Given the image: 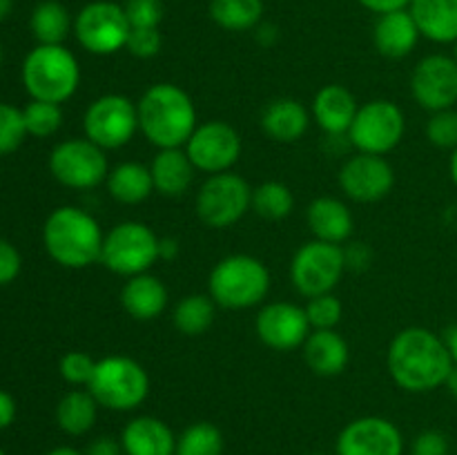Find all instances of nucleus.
Here are the masks:
<instances>
[{"instance_id": "obj_10", "label": "nucleus", "mask_w": 457, "mask_h": 455, "mask_svg": "<svg viewBox=\"0 0 457 455\" xmlns=\"http://www.w3.org/2000/svg\"><path fill=\"white\" fill-rule=\"evenodd\" d=\"M129 22L123 4L112 0L87 3L74 18V36L85 52L94 56H112L125 49Z\"/></svg>"}, {"instance_id": "obj_54", "label": "nucleus", "mask_w": 457, "mask_h": 455, "mask_svg": "<svg viewBox=\"0 0 457 455\" xmlns=\"http://www.w3.org/2000/svg\"><path fill=\"white\" fill-rule=\"evenodd\" d=\"M12 9H13V0H0V22L12 13Z\"/></svg>"}, {"instance_id": "obj_22", "label": "nucleus", "mask_w": 457, "mask_h": 455, "mask_svg": "<svg viewBox=\"0 0 457 455\" xmlns=\"http://www.w3.org/2000/svg\"><path fill=\"white\" fill-rule=\"evenodd\" d=\"M420 36L422 34H420L409 9L382 13V16H378V22L373 27L375 47L382 56L393 58V61L409 56L415 45H418Z\"/></svg>"}, {"instance_id": "obj_31", "label": "nucleus", "mask_w": 457, "mask_h": 455, "mask_svg": "<svg viewBox=\"0 0 457 455\" xmlns=\"http://www.w3.org/2000/svg\"><path fill=\"white\" fill-rule=\"evenodd\" d=\"M208 12L226 31L257 29L263 18V0H210Z\"/></svg>"}, {"instance_id": "obj_49", "label": "nucleus", "mask_w": 457, "mask_h": 455, "mask_svg": "<svg viewBox=\"0 0 457 455\" xmlns=\"http://www.w3.org/2000/svg\"><path fill=\"white\" fill-rule=\"evenodd\" d=\"M159 254H161V261H172V259L179 254V241L172 239V236H163L159 245Z\"/></svg>"}, {"instance_id": "obj_8", "label": "nucleus", "mask_w": 457, "mask_h": 455, "mask_svg": "<svg viewBox=\"0 0 457 455\" xmlns=\"http://www.w3.org/2000/svg\"><path fill=\"white\" fill-rule=\"evenodd\" d=\"M404 132L406 119L402 107L386 98H378L360 105L346 136L357 152L386 156L400 145Z\"/></svg>"}, {"instance_id": "obj_15", "label": "nucleus", "mask_w": 457, "mask_h": 455, "mask_svg": "<svg viewBox=\"0 0 457 455\" xmlns=\"http://www.w3.org/2000/svg\"><path fill=\"white\" fill-rule=\"evenodd\" d=\"M411 94L427 112L451 110L457 105V61L446 54H431L415 65Z\"/></svg>"}, {"instance_id": "obj_19", "label": "nucleus", "mask_w": 457, "mask_h": 455, "mask_svg": "<svg viewBox=\"0 0 457 455\" xmlns=\"http://www.w3.org/2000/svg\"><path fill=\"white\" fill-rule=\"evenodd\" d=\"M357 98L348 87L337 83L324 85L315 94L311 105V116L328 136H346L355 120Z\"/></svg>"}, {"instance_id": "obj_58", "label": "nucleus", "mask_w": 457, "mask_h": 455, "mask_svg": "<svg viewBox=\"0 0 457 455\" xmlns=\"http://www.w3.org/2000/svg\"><path fill=\"white\" fill-rule=\"evenodd\" d=\"M311 455H324V453H311Z\"/></svg>"}, {"instance_id": "obj_29", "label": "nucleus", "mask_w": 457, "mask_h": 455, "mask_svg": "<svg viewBox=\"0 0 457 455\" xmlns=\"http://www.w3.org/2000/svg\"><path fill=\"white\" fill-rule=\"evenodd\" d=\"M98 401L94 395L83 388L65 393L56 406V424L62 433L71 437H80L89 433L96 424Z\"/></svg>"}, {"instance_id": "obj_34", "label": "nucleus", "mask_w": 457, "mask_h": 455, "mask_svg": "<svg viewBox=\"0 0 457 455\" xmlns=\"http://www.w3.org/2000/svg\"><path fill=\"white\" fill-rule=\"evenodd\" d=\"M223 433L212 422H195L177 437V455H221Z\"/></svg>"}, {"instance_id": "obj_35", "label": "nucleus", "mask_w": 457, "mask_h": 455, "mask_svg": "<svg viewBox=\"0 0 457 455\" xmlns=\"http://www.w3.org/2000/svg\"><path fill=\"white\" fill-rule=\"evenodd\" d=\"M22 116H25L27 134L38 138L52 136V134H56L62 125V110L56 103L34 101V98H31L29 105L22 110Z\"/></svg>"}, {"instance_id": "obj_42", "label": "nucleus", "mask_w": 457, "mask_h": 455, "mask_svg": "<svg viewBox=\"0 0 457 455\" xmlns=\"http://www.w3.org/2000/svg\"><path fill=\"white\" fill-rule=\"evenodd\" d=\"M451 442L437 428H428L415 435L413 444H411V455H449Z\"/></svg>"}, {"instance_id": "obj_17", "label": "nucleus", "mask_w": 457, "mask_h": 455, "mask_svg": "<svg viewBox=\"0 0 457 455\" xmlns=\"http://www.w3.org/2000/svg\"><path fill=\"white\" fill-rule=\"evenodd\" d=\"M395 186V170L384 156L357 152L339 170V187L357 203H375Z\"/></svg>"}, {"instance_id": "obj_23", "label": "nucleus", "mask_w": 457, "mask_h": 455, "mask_svg": "<svg viewBox=\"0 0 457 455\" xmlns=\"http://www.w3.org/2000/svg\"><path fill=\"white\" fill-rule=\"evenodd\" d=\"M311 110L290 96L275 98L262 112V129L277 143L299 141L311 128Z\"/></svg>"}, {"instance_id": "obj_57", "label": "nucleus", "mask_w": 457, "mask_h": 455, "mask_svg": "<svg viewBox=\"0 0 457 455\" xmlns=\"http://www.w3.org/2000/svg\"><path fill=\"white\" fill-rule=\"evenodd\" d=\"M0 455H7V453H4V451H3V449H0Z\"/></svg>"}, {"instance_id": "obj_20", "label": "nucleus", "mask_w": 457, "mask_h": 455, "mask_svg": "<svg viewBox=\"0 0 457 455\" xmlns=\"http://www.w3.org/2000/svg\"><path fill=\"white\" fill-rule=\"evenodd\" d=\"M125 455H177V435L154 415L132 418L120 431Z\"/></svg>"}, {"instance_id": "obj_1", "label": "nucleus", "mask_w": 457, "mask_h": 455, "mask_svg": "<svg viewBox=\"0 0 457 455\" xmlns=\"http://www.w3.org/2000/svg\"><path fill=\"white\" fill-rule=\"evenodd\" d=\"M386 366L400 388L409 393H431L445 386L455 364L442 335L424 326H409L388 343Z\"/></svg>"}, {"instance_id": "obj_14", "label": "nucleus", "mask_w": 457, "mask_h": 455, "mask_svg": "<svg viewBox=\"0 0 457 455\" xmlns=\"http://www.w3.org/2000/svg\"><path fill=\"white\" fill-rule=\"evenodd\" d=\"M196 172H230L241 156V136L226 120L199 123L183 145Z\"/></svg>"}, {"instance_id": "obj_18", "label": "nucleus", "mask_w": 457, "mask_h": 455, "mask_svg": "<svg viewBox=\"0 0 457 455\" xmlns=\"http://www.w3.org/2000/svg\"><path fill=\"white\" fill-rule=\"evenodd\" d=\"M254 330H257L259 342L266 343L272 351L284 352L303 346L312 328L306 308L288 302H272L259 310Z\"/></svg>"}, {"instance_id": "obj_21", "label": "nucleus", "mask_w": 457, "mask_h": 455, "mask_svg": "<svg viewBox=\"0 0 457 455\" xmlns=\"http://www.w3.org/2000/svg\"><path fill=\"white\" fill-rule=\"evenodd\" d=\"M168 288L159 277L143 272L129 277L120 290V306L132 319L152 321L168 308Z\"/></svg>"}, {"instance_id": "obj_16", "label": "nucleus", "mask_w": 457, "mask_h": 455, "mask_svg": "<svg viewBox=\"0 0 457 455\" xmlns=\"http://www.w3.org/2000/svg\"><path fill=\"white\" fill-rule=\"evenodd\" d=\"M337 455H402L404 435L386 418L366 415L348 422L335 442Z\"/></svg>"}, {"instance_id": "obj_30", "label": "nucleus", "mask_w": 457, "mask_h": 455, "mask_svg": "<svg viewBox=\"0 0 457 455\" xmlns=\"http://www.w3.org/2000/svg\"><path fill=\"white\" fill-rule=\"evenodd\" d=\"M29 25L38 45H62L70 31L74 29L70 12L58 0H43L36 4Z\"/></svg>"}, {"instance_id": "obj_37", "label": "nucleus", "mask_w": 457, "mask_h": 455, "mask_svg": "<svg viewBox=\"0 0 457 455\" xmlns=\"http://www.w3.org/2000/svg\"><path fill=\"white\" fill-rule=\"evenodd\" d=\"M25 136L27 128L22 110L7 105V103H0V154H9V152L18 150Z\"/></svg>"}, {"instance_id": "obj_44", "label": "nucleus", "mask_w": 457, "mask_h": 455, "mask_svg": "<svg viewBox=\"0 0 457 455\" xmlns=\"http://www.w3.org/2000/svg\"><path fill=\"white\" fill-rule=\"evenodd\" d=\"M370 259H373V252L366 244L361 241H355L348 248H344V261H346V270L364 272L366 268L370 266Z\"/></svg>"}, {"instance_id": "obj_4", "label": "nucleus", "mask_w": 457, "mask_h": 455, "mask_svg": "<svg viewBox=\"0 0 457 455\" xmlns=\"http://www.w3.org/2000/svg\"><path fill=\"white\" fill-rule=\"evenodd\" d=\"M270 290V270L253 254H228L208 277V293L214 303L230 310L259 306Z\"/></svg>"}, {"instance_id": "obj_46", "label": "nucleus", "mask_w": 457, "mask_h": 455, "mask_svg": "<svg viewBox=\"0 0 457 455\" xmlns=\"http://www.w3.org/2000/svg\"><path fill=\"white\" fill-rule=\"evenodd\" d=\"M357 3H360L364 9H369V12L382 16V13H391V12H400V9H409L411 0H357Z\"/></svg>"}, {"instance_id": "obj_2", "label": "nucleus", "mask_w": 457, "mask_h": 455, "mask_svg": "<svg viewBox=\"0 0 457 455\" xmlns=\"http://www.w3.org/2000/svg\"><path fill=\"white\" fill-rule=\"evenodd\" d=\"M138 129L159 150L183 147L196 129V107L190 94L174 83H156L137 103Z\"/></svg>"}, {"instance_id": "obj_53", "label": "nucleus", "mask_w": 457, "mask_h": 455, "mask_svg": "<svg viewBox=\"0 0 457 455\" xmlns=\"http://www.w3.org/2000/svg\"><path fill=\"white\" fill-rule=\"evenodd\" d=\"M449 172H451V181L457 187V147L451 152V163H449Z\"/></svg>"}, {"instance_id": "obj_52", "label": "nucleus", "mask_w": 457, "mask_h": 455, "mask_svg": "<svg viewBox=\"0 0 457 455\" xmlns=\"http://www.w3.org/2000/svg\"><path fill=\"white\" fill-rule=\"evenodd\" d=\"M45 455H85V453L71 449V446H58V449H52L49 453H45Z\"/></svg>"}, {"instance_id": "obj_36", "label": "nucleus", "mask_w": 457, "mask_h": 455, "mask_svg": "<svg viewBox=\"0 0 457 455\" xmlns=\"http://www.w3.org/2000/svg\"><path fill=\"white\" fill-rule=\"evenodd\" d=\"M427 138L431 145L440 150H451L457 147V110H440L431 112V119L427 120Z\"/></svg>"}, {"instance_id": "obj_13", "label": "nucleus", "mask_w": 457, "mask_h": 455, "mask_svg": "<svg viewBox=\"0 0 457 455\" xmlns=\"http://www.w3.org/2000/svg\"><path fill=\"white\" fill-rule=\"evenodd\" d=\"M49 172L61 186L71 190H92L110 174L103 147L89 138H70L58 143L49 154Z\"/></svg>"}, {"instance_id": "obj_39", "label": "nucleus", "mask_w": 457, "mask_h": 455, "mask_svg": "<svg viewBox=\"0 0 457 455\" xmlns=\"http://www.w3.org/2000/svg\"><path fill=\"white\" fill-rule=\"evenodd\" d=\"M94 368H96V361L83 351H70L61 357V364H58V370H61V377L65 379L71 386H87L92 382Z\"/></svg>"}, {"instance_id": "obj_48", "label": "nucleus", "mask_w": 457, "mask_h": 455, "mask_svg": "<svg viewBox=\"0 0 457 455\" xmlns=\"http://www.w3.org/2000/svg\"><path fill=\"white\" fill-rule=\"evenodd\" d=\"M279 38V31H277V27L272 25V22H259L257 25V40L262 45H266V47H270L275 40Z\"/></svg>"}, {"instance_id": "obj_38", "label": "nucleus", "mask_w": 457, "mask_h": 455, "mask_svg": "<svg viewBox=\"0 0 457 455\" xmlns=\"http://www.w3.org/2000/svg\"><path fill=\"white\" fill-rule=\"evenodd\" d=\"M342 302L333 293L320 294V297L308 299L306 315L312 330H330L342 321Z\"/></svg>"}, {"instance_id": "obj_56", "label": "nucleus", "mask_w": 457, "mask_h": 455, "mask_svg": "<svg viewBox=\"0 0 457 455\" xmlns=\"http://www.w3.org/2000/svg\"><path fill=\"white\" fill-rule=\"evenodd\" d=\"M0 62H3V47H0Z\"/></svg>"}, {"instance_id": "obj_12", "label": "nucleus", "mask_w": 457, "mask_h": 455, "mask_svg": "<svg viewBox=\"0 0 457 455\" xmlns=\"http://www.w3.org/2000/svg\"><path fill=\"white\" fill-rule=\"evenodd\" d=\"M85 138L103 150H119L128 145L138 132L137 103L123 94H103L94 98L83 116Z\"/></svg>"}, {"instance_id": "obj_3", "label": "nucleus", "mask_w": 457, "mask_h": 455, "mask_svg": "<svg viewBox=\"0 0 457 455\" xmlns=\"http://www.w3.org/2000/svg\"><path fill=\"white\" fill-rule=\"evenodd\" d=\"M105 235L101 223L87 210L62 205L47 217L43 228V244L49 257L62 268L80 270L101 261Z\"/></svg>"}, {"instance_id": "obj_40", "label": "nucleus", "mask_w": 457, "mask_h": 455, "mask_svg": "<svg viewBox=\"0 0 457 455\" xmlns=\"http://www.w3.org/2000/svg\"><path fill=\"white\" fill-rule=\"evenodd\" d=\"M123 9L132 29H152L163 21L161 0H125Z\"/></svg>"}, {"instance_id": "obj_7", "label": "nucleus", "mask_w": 457, "mask_h": 455, "mask_svg": "<svg viewBox=\"0 0 457 455\" xmlns=\"http://www.w3.org/2000/svg\"><path fill=\"white\" fill-rule=\"evenodd\" d=\"M161 236L147 223L123 221L116 223L103 241L101 263L110 272L120 277H137L150 272L161 259Z\"/></svg>"}, {"instance_id": "obj_41", "label": "nucleus", "mask_w": 457, "mask_h": 455, "mask_svg": "<svg viewBox=\"0 0 457 455\" xmlns=\"http://www.w3.org/2000/svg\"><path fill=\"white\" fill-rule=\"evenodd\" d=\"M161 45H163V38H161L159 27H152V29H129L125 49L134 58L147 61V58H154L161 52Z\"/></svg>"}, {"instance_id": "obj_32", "label": "nucleus", "mask_w": 457, "mask_h": 455, "mask_svg": "<svg viewBox=\"0 0 457 455\" xmlns=\"http://www.w3.org/2000/svg\"><path fill=\"white\" fill-rule=\"evenodd\" d=\"M217 303L210 294H186L172 310V324L187 337L204 335L212 326Z\"/></svg>"}, {"instance_id": "obj_24", "label": "nucleus", "mask_w": 457, "mask_h": 455, "mask_svg": "<svg viewBox=\"0 0 457 455\" xmlns=\"http://www.w3.org/2000/svg\"><path fill=\"white\" fill-rule=\"evenodd\" d=\"M150 172L152 181H154V192L168 196V199H177L190 190L196 168L183 147H165L154 154Z\"/></svg>"}, {"instance_id": "obj_11", "label": "nucleus", "mask_w": 457, "mask_h": 455, "mask_svg": "<svg viewBox=\"0 0 457 455\" xmlns=\"http://www.w3.org/2000/svg\"><path fill=\"white\" fill-rule=\"evenodd\" d=\"M346 272L344 248L337 244L312 239L295 252L290 261V281L295 290L306 299L333 293Z\"/></svg>"}, {"instance_id": "obj_5", "label": "nucleus", "mask_w": 457, "mask_h": 455, "mask_svg": "<svg viewBox=\"0 0 457 455\" xmlns=\"http://www.w3.org/2000/svg\"><path fill=\"white\" fill-rule=\"evenodd\" d=\"M22 83L34 101H70L80 85V65L65 45H38L22 62Z\"/></svg>"}, {"instance_id": "obj_9", "label": "nucleus", "mask_w": 457, "mask_h": 455, "mask_svg": "<svg viewBox=\"0 0 457 455\" xmlns=\"http://www.w3.org/2000/svg\"><path fill=\"white\" fill-rule=\"evenodd\" d=\"M253 203V187L235 172L210 174L196 192V217L214 230L230 228Z\"/></svg>"}, {"instance_id": "obj_33", "label": "nucleus", "mask_w": 457, "mask_h": 455, "mask_svg": "<svg viewBox=\"0 0 457 455\" xmlns=\"http://www.w3.org/2000/svg\"><path fill=\"white\" fill-rule=\"evenodd\" d=\"M250 208L262 219L279 221V219L290 217V212H293L295 194L286 183L266 181L262 186L253 187V203H250Z\"/></svg>"}, {"instance_id": "obj_6", "label": "nucleus", "mask_w": 457, "mask_h": 455, "mask_svg": "<svg viewBox=\"0 0 457 455\" xmlns=\"http://www.w3.org/2000/svg\"><path fill=\"white\" fill-rule=\"evenodd\" d=\"M87 391L103 409L129 413L150 395V377L147 370L132 357L107 355L96 361Z\"/></svg>"}, {"instance_id": "obj_28", "label": "nucleus", "mask_w": 457, "mask_h": 455, "mask_svg": "<svg viewBox=\"0 0 457 455\" xmlns=\"http://www.w3.org/2000/svg\"><path fill=\"white\" fill-rule=\"evenodd\" d=\"M105 186L112 199L123 205L143 203L154 192L150 165L137 163V161H123L112 168L105 178Z\"/></svg>"}, {"instance_id": "obj_51", "label": "nucleus", "mask_w": 457, "mask_h": 455, "mask_svg": "<svg viewBox=\"0 0 457 455\" xmlns=\"http://www.w3.org/2000/svg\"><path fill=\"white\" fill-rule=\"evenodd\" d=\"M446 388H449V393L451 395L455 397L457 400V364L453 366V370H451V375H449V379H446V384H445Z\"/></svg>"}, {"instance_id": "obj_43", "label": "nucleus", "mask_w": 457, "mask_h": 455, "mask_svg": "<svg viewBox=\"0 0 457 455\" xmlns=\"http://www.w3.org/2000/svg\"><path fill=\"white\" fill-rule=\"evenodd\" d=\"M21 254L9 241L0 239V285L12 284L21 272Z\"/></svg>"}, {"instance_id": "obj_27", "label": "nucleus", "mask_w": 457, "mask_h": 455, "mask_svg": "<svg viewBox=\"0 0 457 455\" xmlns=\"http://www.w3.org/2000/svg\"><path fill=\"white\" fill-rule=\"evenodd\" d=\"M409 12L420 34L431 43L449 45L457 40V0H411Z\"/></svg>"}, {"instance_id": "obj_50", "label": "nucleus", "mask_w": 457, "mask_h": 455, "mask_svg": "<svg viewBox=\"0 0 457 455\" xmlns=\"http://www.w3.org/2000/svg\"><path fill=\"white\" fill-rule=\"evenodd\" d=\"M442 337H445L446 348H449L451 357H453V364H457V324L451 326V328L446 330V333L442 335Z\"/></svg>"}, {"instance_id": "obj_26", "label": "nucleus", "mask_w": 457, "mask_h": 455, "mask_svg": "<svg viewBox=\"0 0 457 455\" xmlns=\"http://www.w3.org/2000/svg\"><path fill=\"white\" fill-rule=\"evenodd\" d=\"M306 221L312 236L326 244L342 245L353 235V214L344 201L335 196H320L306 210Z\"/></svg>"}, {"instance_id": "obj_55", "label": "nucleus", "mask_w": 457, "mask_h": 455, "mask_svg": "<svg viewBox=\"0 0 457 455\" xmlns=\"http://www.w3.org/2000/svg\"><path fill=\"white\" fill-rule=\"evenodd\" d=\"M453 45H455V56H453V58H455V61H457V40H455V43H453Z\"/></svg>"}, {"instance_id": "obj_47", "label": "nucleus", "mask_w": 457, "mask_h": 455, "mask_svg": "<svg viewBox=\"0 0 457 455\" xmlns=\"http://www.w3.org/2000/svg\"><path fill=\"white\" fill-rule=\"evenodd\" d=\"M16 418V401L7 391H0V431L7 428Z\"/></svg>"}, {"instance_id": "obj_45", "label": "nucleus", "mask_w": 457, "mask_h": 455, "mask_svg": "<svg viewBox=\"0 0 457 455\" xmlns=\"http://www.w3.org/2000/svg\"><path fill=\"white\" fill-rule=\"evenodd\" d=\"M85 455H125L120 440H114L110 435H101L92 440L85 449Z\"/></svg>"}, {"instance_id": "obj_25", "label": "nucleus", "mask_w": 457, "mask_h": 455, "mask_svg": "<svg viewBox=\"0 0 457 455\" xmlns=\"http://www.w3.org/2000/svg\"><path fill=\"white\" fill-rule=\"evenodd\" d=\"M303 360L308 368L320 377H335L344 373L351 360V348L346 339L335 328L330 330H311L303 342Z\"/></svg>"}]
</instances>
